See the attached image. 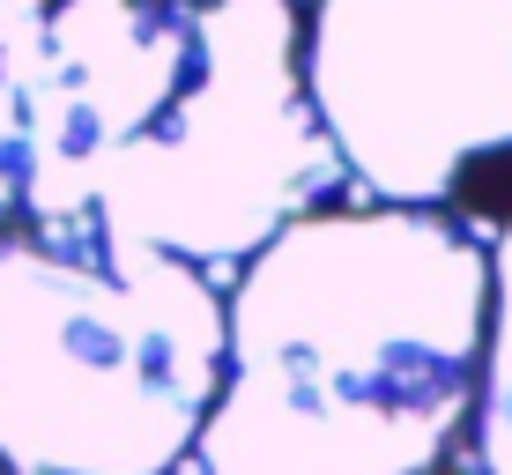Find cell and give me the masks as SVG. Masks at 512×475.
<instances>
[{"instance_id": "6da1fadb", "label": "cell", "mask_w": 512, "mask_h": 475, "mask_svg": "<svg viewBox=\"0 0 512 475\" xmlns=\"http://www.w3.org/2000/svg\"><path fill=\"white\" fill-rule=\"evenodd\" d=\"M30 238H104L216 275L334 208L297 0H45L23 60Z\"/></svg>"}, {"instance_id": "7a4b0ae2", "label": "cell", "mask_w": 512, "mask_h": 475, "mask_svg": "<svg viewBox=\"0 0 512 475\" xmlns=\"http://www.w3.org/2000/svg\"><path fill=\"white\" fill-rule=\"evenodd\" d=\"M483 238L416 208H312L223 290L201 475H431L468 431Z\"/></svg>"}, {"instance_id": "3957f363", "label": "cell", "mask_w": 512, "mask_h": 475, "mask_svg": "<svg viewBox=\"0 0 512 475\" xmlns=\"http://www.w3.org/2000/svg\"><path fill=\"white\" fill-rule=\"evenodd\" d=\"M223 379L216 275L104 238L0 231V468L171 475Z\"/></svg>"}, {"instance_id": "277c9868", "label": "cell", "mask_w": 512, "mask_h": 475, "mask_svg": "<svg viewBox=\"0 0 512 475\" xmlns=\"http://www.w3.org/2000/svg\"><path fill=\"white\" fill-rule=\"evenodd\" d=\"M305 97L379 208L512 231V0H312Z\"/></svg>"}, {"instance_id": "5b68a950", "label": "cell", "mask_w": 512, "mask_h": 475, "mask_svg": "<svg viewBox=\"0 0 512 475\" xmlns=\"http://www.w3.org/2000/svg\"><path fill=\"white\" fill-rule=\"evenodd\" d=\"M490 253V320H483V372L468 409L475 475H512V231L483 238Z\"/></svg>"}, {"instance_id": "8992f818", "label": "cell", "mask_w": 512, "mask_h": 475, "mask_svg": "<svg viewBox=\"0 0 512 475\" xmlns=\"http://www.w3.org/2000/svg\"><path fill=\"white\" fill-rule=\"evenodd\" d=\"M15 52L0 38V231L15 223V208H23V104H15Z\"/></svg>"}, {"instance_id": "52a82bcc", "label": "cell", "mask_w": 512, "mask_h": 475, "mask_svg": "<svg viewBox=\"0 0 512 475\" xmlns=\"http://www.w3.org/2000/svg\"><path fill=\"white\" fill-rule=\"evenodd\" d=\"M38 15H45V0H0V38L23 52V45H30V30H38Z\"/></svg>"}]
</instances>
